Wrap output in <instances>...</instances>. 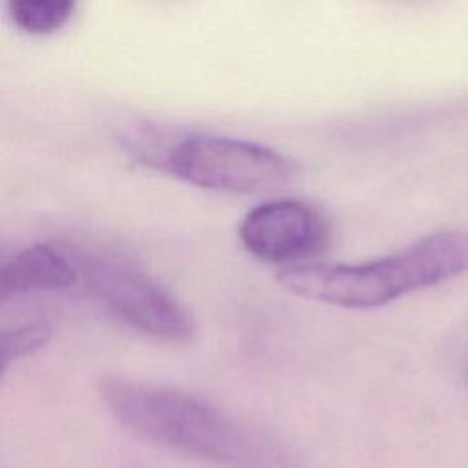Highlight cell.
Instances as JSON below:
<instances>
[{
    "label": "cell",
    "mask_w": 468,
    "mask_h": 468,
    "mask_svg": "<svg viewBox=\"0 0 468 468\" xmlns=\"http://www.w3.org/2000/svg\"><path fill=\"white\" fill-rule=\"evenodd\" d=\"M99 391L122 426L190 457L221 468H303L269 433L181 389L106 377Z\"/></svg>",
    "instance_id": "6da1fadb"
},
{
    "label": "cell",
    "mask_w": 468,
    "mask_h": 468,
    "mask_svg": "<svg viewBox=\"0 0 468 468\" xmlns=\"http://www.w3.org/2000/svg\"><path fill=\"white\" fill-rule=\"evenodd\" d=\"M466 271L468 230H442L364 263L289 265L276 272V282L302 298L347 309H371Z\"/></svg>",
    "instance_id": "7a4b0ae2"
},
{
    "label": "cell",
    "mask_w": 468,
    "mask_h": 468,
    "mask_svg": "<svg viewBox=\"0 0 468 468\" xmlns=\"http://www.w3.org/2000/svg\"><path fill=\"white\" fill-rule=\"evenodd\" d=\"M165 166L179 179L208 190L252 194L283 186L292 176L291 161L260 143L190 133L170 146Z\"/></svg>",
    "instance_id": "3957f363"
},
{
    "label": "cell",
    "mask_w": 468,
    "mask_h": 468,
    "mask_svg": "<svg viewBox=\"0 0 468 468\" xmlns=\"http://www.w3.org/2000/svg\"><path fill=\"white\" fill-rule=\"evenodd\" d=\"M73 261L91 294L128 325L170 342L192 338L194 324L185 307L128 260L77 250Z\"/></svg>",
    "instance_id": "277c9868"
},
{
    "label": "cell",
    "mask_w": 468,
    "mask_h": 468,
    "mask_svg": "<svg viewBox=\"0 0 468 468\" xmlns=\"http://www.w3.org/2000/svg\"><path fill=\"white\" fill-rule=\"evenodd\" d=\"M243 247L272 263H292L320 254L329 243L324 216L298 199H272L250 208L238 229Z\"/></svg>",
    "instance_id": "5b68a950"
},
{
    "label": "cell",
    "mask_w": 468,
    "mask_h": 468,
    "mask_svg": "<svg viewBox=\"0 0 468 468\" xmlns=\"http://www.w3.org/2000/svg\"><path fill=\"white\" fill-rule=\"evenodd\" d=\"M77 265L69 254L48 243L22 249L0 267V300L31 291L68 289L77 280Z\"/></svg>",
    "instance_id": "8992f818"
},
{
    "label": "cell",
    "mask_w": 468,
    "mask_h": 468,
    "mask_svg": "<svg viewBox=\"0 0 468 468\" xmlns=\"http://www.w3.org/2000/svg\"><path fill=\"white\" fill-rule=\"evenodd\" d=\"M9 16L29 35H48L60 29L73 15V0H11Z\"/></svg>",
    "instance_id": "52a82bcc"
},
{
    "label": "cell",
    "mask_w": 468,
    "mask_h": 468,
    "mask_svg": "<svg viewBox=\"0 0 468 468\" xmlns=\"http://www.w3.org/2000/svg\"><path fill=\"white\" fill-rule=\"evenodd\" d=\"M51 338V325L46 320H33L13 329H5L0 336V364L5 371L18 358L40 349Z\"/></svg>",
    "instance_id": "ba28073f"
}]
</instances>
